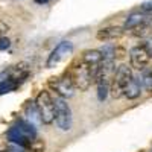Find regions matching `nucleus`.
<instances>
[{"mask_svg": "<svg viewBox=\"0 0 152 152\" xmlns=\"http://www.w3.org/2000/svg\"><path fill=\"white\" fill-rule=\"evenodd\" d=\"M123 28H117V26H108V28H102L99 29L96 34V38L99 41H110V40H116L123 35Z\"/></svg>", "mask_w": 152, "mask_h": 152, "instance_id": "1a4fd4ad", "label": "nucleus"}, {"mask_svg": "<svg viewBox=\"0 0 152 152\" xmlns=\"http://www.w3.org/2000/svg\"><path fill=\"white\" fill-rule=\"evenodd\" d=\"M9 46H11V41H9V38H6V37H0V50H6V49H9Z\"/></svg>", "mask_w": 152, "mask_h": 152, "instance_id": "f3484780", "label": "nucleus"}, {"mask_svg": "<svg viewBox=\"0 0 152 152\" xmlns=\"http://www.w3.org/2000/svg\"><path fill=\"white\" fill-rule=\"evenodd\" d=\"M142 82H140V76L138 78H135V76H132L131 82L126 85L125 88V97L128 99H137L138 96L142 94Z\"/></svg>", "mask_w": 152, "mask_h": 152, "instance_id": "f8f14e48", "label": "nucleus"}, {"mask_svg": "<svg viewBox=\"0 0 152 152\" xmlns=\"http://www.w3.org/2000/svg\"><path fill=\"white\" fill-rule=\"evenodd\" d=\"M151 56L149 53L146 52V49L143 44H138V46H134L131 50H129V64H131V69H135V70H143L149 66L151 62Z\"/></svg>", "mask_w": 152, "mask_h": 152, "instance_id": "0eeeda50", "label": "nucleus"}, {"mask_svg": "<svg viewBox=\"0 0 152 152\" xmlns=\"http://www.w3.org/2000/svg\"><path fill=\"white\" fill-rule=\"evenodd\" d=\"M149 21V14H145V12H132L126 17L125 20V24H123V29H134L137 26H140L143 23H148Z\"/></svg>", "mask_w": 152, "mask_h": 152, "instance_id": "9d476101", "label": "nucleus"}, {"mask_svg": "<svg viewBox=\"0 0 152 152\" xmlns=\"http://www.w3.org/2000/svg\"><path fill=\"white\" fill-rule=\"evenodd\" d=\"M24 119H26L28 122H31L32 125L38 126L41 125V117H40V113H38L37 107H35V102H26V105H24Z\"/></svg>", "mask_w": 152, "mask_h": 152, "instance_id": "ddd939ff", "label": "nucleus"}, {"mask_svg": "<svg viewBox=\"0 0 152 152\" xmlns=\"http://www.w3.org/2000/svg\"><path fill=\"white\" fill-rule=\"evenodd\" d=\"M35 2H37V3H40V5H44V3L49 2V0H35Z\"/></svg>", "mask_w": 152, "mask_h": 152, "instance_id": "412c9836", "label": "nucleus"}, {"mask_svg": "<svg viewBox=\"0 0 152 152\" xmlns=\"http://www.w3.org/2000/svg\"><path fill=\"white\" fill-rule=\"evenodd\" d=\"M143 46H145V49H146V52L149 53V56L152 58V38H149V40H146L145 43H142Z\"/></svg>", "mask_w": 152, "mask_h": 152, "instance_id": "6ab92c4d", "label": "nucleus"}, {"mask_svg": "<svg viewBox=\"0 0 152 152\" xmlns=\"http://www.w3.org/2000/svg\"><path fill=\"white\" fill-rule=\"evenodd\" d=\"M142 76H140V82L142 87L146 90H152V67L151 69H143L142 70Z\"/></svg>", "mask_w": 152, "mask_h": 152, "instance_id": "4468645a", "label": "nucleus"}, {"mask_svg": "<svg viewBox=\"0 0 152 152\" xmlns=\"http://www.w3.org/2000/svg\"><path fill=\"white\" fill-rule=\"evenodd\" d=\"M66 73L69 75V78L72 79L75 88H76V90H79V91H87L88 88L91 87V84H93L91 72H90V69H88V66L82 61V58L75 59L70 64V67L67 69Z\"/></svg>", "mask_w": 152, "mask_h": 152, "instance_id": "f257e3e1", "label": "nucleus"}, {"mask_svg": "<svg viewBox=\"0 0 152 152\" xmlns=\"http://www.w3.org/2000/svg\"><path fill=\"white\" fill-rule=\"evenodd\" d=\"M132 69L131 66L122 64L114 72L111 82H110V94L113 99H120L125 96V88L132 79Z\"/></svg>", "mask_w": 152, "mask_h": 152, "instance_id": "f03ea898", "label": "nucleus"}, {"mask_svg": "<svg viewBox=\"0 0 152 152\" xmlns=\"http://www.w3.org/2000/svg\"><path fill=\"white\" fill-rule=\"evenodd\" d=\"M14 128H17L23 135H26V137H29V138H37V126L35 125H32L31 122H28L26 119H20V120H17L15 122V125H14Z\"/></svg>", "mask_w": 152, "mask_h": 152, "instance_id": "9b49d317", "label": "nucleus"}, {"mask_svg": "<svg viewBox=\"0 0 152 152\" xmlns=\"http://www.w3.org/2000/svg\"><path fill=\"white\" fill-rule=\"evenodd\" d=\"M8 29H9V26L3 21V20H0V37L2 35H5L6 32H8Z\"/></svg>", "mask_w": 152, "mask_h": 152, "instance_id": "aec40b11", "label": "nucleus"}, {"mask_svg": "<svg viewBox=\"0 0 152 152\" xmlns=\"http://www.w3.org/2000/svg\"><path fill=\"white\" fill-rule=\"evenodd\" d=\"M53 104H55V120H56L58 128L62 131H70L72 125H73V116H72L70 105L61 96L53 97Z\"/></svg>", "mask_w": 152, "mask_h": 152, "instance_id": "20e7f679", "label": "nucleus"}, {"mask_svg": "<svg viewBox=\"0 0 152 152\" xmlns=\"http://www.w3.org/2000/svg\"><path fill=\"white\" fill-rule=\"evenodd\" d=\"M35 107L40 113L41 122L44 125H52L55 122V104L53 97L47 90H41L35 97Z\"/></svg>", "mask_w": 152, "mask_h": 152, "instance_id": "7ed1b4c3", "label": "nucleus"}, {"mask_svg": "<svg viewBox=\"0 0 152 152\" xmlns=\"http://www.w3.org/2000/svg\"><path fill=\"white\" fill-rule=\"evenodd\" d=\"M142 12H145V14H151L152 12V2L142 3Z\"/></svg>", "mask_w": 152, "mask_h": 152, "instance_id": "a211bd4d", "label": "nucleus"}, {"mask_svg": "<svg viewBox=\"0 0 152 152\" xmlns=\"http://www.w3.org/2000/svg\"><path fill=\"white\" fill-rule=\"evenodd\" d=\"M131 31H132V35H135V37H146V35L151 34L152 29H151V26L148 23H143V24H140V26H137Z\"/></svg>", "mask_w": 152, "mask_h": 152, "instance_id": "2eb2a0df", "label": "nucleus"}, {"mask_svg": "<svg viewBox=\"0 0 152 152\" xmlns=\"http://www.w3.org/2000/svg\"><path fill=\"white\" fill-rule=\"evenodd\" d=\"M49 87L53 88L61 97H72L76 90L67 73H64L62 76H52L49 79Z\"/></svg>", "mask_w": 152, "mask_h": 152, "instance_id": "39448f33", "label": "nucleus"}, {"mask_svg": "<svg viewBox=\"0 0 152 152\" xmlns=\"http://www.w3.org/2000/svg\"><path fill=\"white\" fill-rule=\"evenodd\" d=\"M73 53V43L72 41H61L52 52H50L49 58H47V62H46V66L47 69H53L56 67L61 61H64L67 56H70Z\"/></svg>", "mask_w": 152, "mask_h": 152, "instance_id": "423d86ee", "label": "nucleus"}, {"mask_svg": "<svg viewBox=\"0 0 152 152\" xmlns=\"http://www.w3.org/2000/svg\"><path fill=\"white\" fill-rule=\"evenodd\" d=\"M0 152H9V151H0Z\"/></svg>", "mask_w": 152, "mask_h": 152, "instance_id": "4be33fe9", "label": "nucleus"}, {"mask_svg": "<svg viewBox=\"0 0 152 152\" xmlns=\"http://www.w3.org/2000/svg\"><path fill=\"white\" fill-rule=\"evenodd\" d=\"M20 85H21V82L17 81L14 76L9 73V69L5 70L3 73H0V96L5 94V93H9V91H14Z\"/></svg>", "mask_w": 152, "mask_h": 152, "instance_id": "6e6552de", "label": "nucleus"}, {"mask_svg": "<svg viewBox=\"0 0 152 152\" xmlns=\"http://www.w3.org/2000/svg\"><path fill=\"white\" fill-rule=\"evenodd\" d=\"M126 55V52H125V49H122V47H114V59H122L123 56Z\"/></svg>", "mask_w": 152, "mask_h": 152, "instance_id": "dca6fc26", "label": "nucleus"}, {"mask_svg": "<svg viewBox=\"0 0 152 152\" xmlns=\"http://www.w3.org/2000/svg\"><path fill=\"white\" fill-rule=\"evenodd\" d=\"M151 152H152V151H151Z\"/></svg>", "mask_w": 152, "mask_h": 152, "instance_id": "5701e85b", "label": "nucleus"}]
</instances>
